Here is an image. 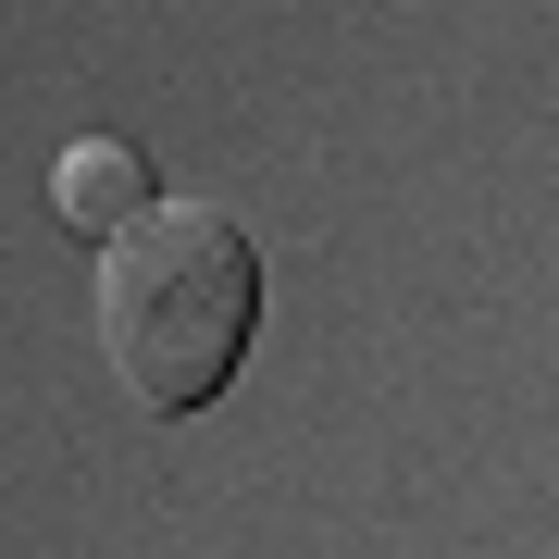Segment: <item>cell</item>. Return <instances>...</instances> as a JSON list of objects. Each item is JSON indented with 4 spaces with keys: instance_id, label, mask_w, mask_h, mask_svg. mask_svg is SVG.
<instances>
[{
    "instance_id": "cell-1",
    "label": "cell",
    "mask_w": 559,
    "mask_h": 559,
    "mask_svg": "<svg viewBox=\"0 0 559 559\" xmlns=\"http://www.w3.org/2000/svg\"><path fill=\"white\" fill-rule=\"evenodd\" d=\"M261 336V249L237 212L162 200L100 249V348L138 411H212Z\"/></svg>"
},
{
    "instance_id": "cell-2",
    "label": "cell",
    "mask_w": 559,
    "mask_h": 559,
    "mask_svg": "<svg viewBox=\"0 0 559 559\" xmlns=\"http://www.w3.org/2000/svg\"><path fill=\"white\" fill-rule=\"evenodd\" d=\"M50 212H62V237L112 249L124 224H150V212H162V187H150V150H138V138H75V150L50 162Z\"/></svg>"
}]
</instances>
